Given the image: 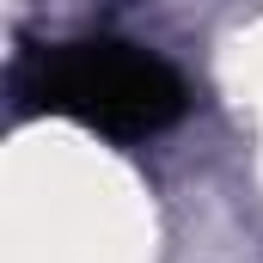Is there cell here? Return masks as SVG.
<instances>
[{"mask_svg": "<svg viewBox=\"0 0 263 263\" xmlns=\"http://www.w3.org/2000/svg\"><path fill=\"white\" fill-rule=\"evenodd\" d=\"M49 98L62 110H80L104 129H159L178 117L184 92L165 67L123 43H86L49 62Z\"/></svg>", "mask_w": 263, "mask_h": 263, "instance_id": "6da1fadb", "label": "cell"}]
</instances>
